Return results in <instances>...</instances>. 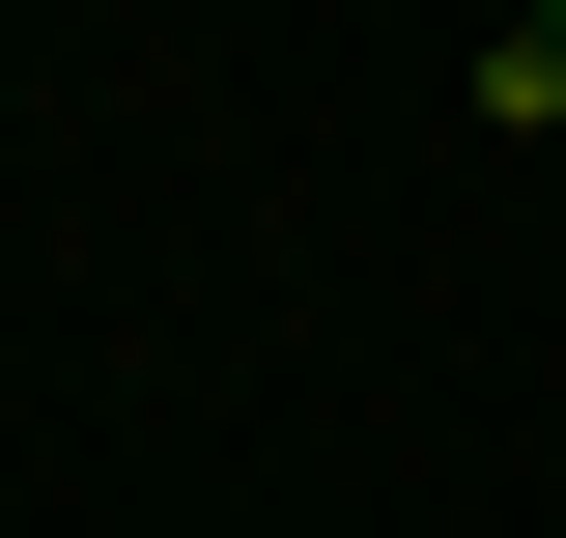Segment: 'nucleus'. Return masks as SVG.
<instances>
[{
	"instance_id": "f257e3e1",
	"label": "nucleus",
	"mask_w": 566,
	"mask_h": 538,
	"mask_svg": "<svg viewBox=\"0 0 566 538\" xmlns=\"http://www.w3.org/2000/svg\"><path fill=\"white\" fill-rule=\"evenodd\" d=\"M538 29H566V0H538Z\"/></svg>"
}]
</instances>
